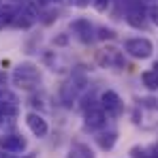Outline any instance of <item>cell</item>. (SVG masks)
Segmentation results:
<instances>
[{
  "label": "cell",
  "instance_id": "5bb4252c",
  "mask_svg": "<svg viewBox=\"0 0 158 158\" xmlns=\"http://www.w3.org/2000/svg\"><path fill=\"white\" fill-rule=\"evenodd\" d=\"M4 105H17L19 107V98H17L15 92H11L4 85H0V107H4Z\"/></svg>",
  "mask_w": 158,
  "mask_h": 158
},
{
  "label": "cell",
  "instance_id": "ba28073f",
  "mask_svg": "<svg viewBox=\"0 0 158 158\" xmlns=\"http://www.w3.org/2000/svg\"><path fill=\"white\" fill-rule=\"evenodd\" d=\"M83 126H85V131H103V128L107 126V113L101 109V107L85 109Z\"/></svg>",
  "mask_w": 158,
  "mask_h": 158
},
{
  "label": "cell",
  "instance_id": "ac0fdd59",
  "mask_svg": "<svg viewBox=\"0 0 158 158\" xmlns=\"http://www.w3.org/2000/svg\"><path fill=\"white\" fill-rule=\"evenodd\" d=\"M0 158H17V156H13V154H6V152H0Z\"/></svg>",
  "mask_w": 158,
  "mask_h": 158
},
{
  "label": "cell",
  "instance_id": "3957f363",
  "mask_svg": "<svg viewBox=\"0 0 158 158\" xmlns=\"http://www.w3.org/2000/svg\"><path fill=\"white\" fill-rule=\"evenodd\" d=\"M124 52L132 58H137V60H148L154 52V45L145 36H135V39H128L124 43Z\"/></svg>",
  "mask_w": 158,
  "mask_h": 158
},
{
  "label": "cell",
  "instance_id": "7a4b0ae2",
  "mask_svg": "<svg viewBox=\"0 0 158 158\" xmlns=\"http://www.w3.org/2000/svg\"><path fill=\"white\" fill-rule=\"evenodd\" d=\"M96 64L101 69H124L126 66V58H124V52L109 45V47H103L96 52Z\"/></svg>",
  "mask_w": 158,
  "mask_h": 158
},
{
  "label": "cell",
  "instance_id": "ffe728a7",
  "mask_svg": "<svg viewBox=\"0 0 158 158\" xmlns=\"http://www.w3.org/2000/svg\"><path fill=\"white\" fill-rule=\"evenodd\" d=\"M0 9H2V2H0Z\"/></svg>",
  "mask_w": 158,
  "mask_h": 158
},
{
  "label": "cell",
  "instance_id": "52a82bcc",
  "mask_svg": "<svg viewBox=\"0 0 158 158\" xmlns=\"http://www.w3.org/2000/svg\"><path fill=\"white\" fill-rule=\"evenodd\" d=\"M0 148H2V152L15 156V154L24 152L28 148V141L22 135H17V132H9V135H2V137H0Z\"/></svg>",
  "mask_w": 158,
  "mask_h": 158
},
{
  "label": "cell",
  "instance_id": "6da1fadb",
  "mask_svg": "<svg viewBox=\"0 0 158 158\" xmlns=\"http://www.w3.org/2000/svg\"><path fill=\"white\" fill-rule=\"evenodd\" d=\"M11 81L19 90H26V92L36 90L41 83V69L32 62H19L11 73Z\"/></svg>",
  "mask_w": 158,
  "mask_h": 158
},
{
  "label": "cell",
  "instance_id": "2e32d148",
  "mask_svg": "<svg viewBox=\"0 0 158 158\" xmlns=\"http://www.w3.org/2000/svg\"><path fill=\"white\" fill-rule=\"evenodd\" d=\"M148 17L152 19L154 26H158V2H156V4H152V6L148 9Z\"/></svg>",
  "mask_w": 158,
  "mask_h": 158
},
{
  "label": "cell",
  "instance_id": "e0dca14e",
  "mask_svg": "<svg viewBox=\"0 0 158 158\" xmlns=\"http://www.w3.org/2000/svg\"><path fill=\"white\" fill-rule=\"evenodd\" d=\"M101 41H105V39H113L115 36V32L111 30V28H98V34H96Z\"/></svg>",
  "mask_w": 158,
  "mask_h": 158
},
{
  "label": "cell",
  "instance_id": "9c48e42d",
  "mask_svg": "<svg viewBox=\"0 0 158 158\" xmlns=\"http://www.w3.org/2000/svg\"><path fill=\"white\" fill-rule=\"evenodd\" d=\"M71 30L81 43H92V39H94V26L85 17H79L75 22H71Z\"/></svg>",
  "mask_w": 158,
  "mask_h": 158
},
{
  "label": "cell",
  "instance_id": "7c38bea8",
  "mask_svg": "<svg viewBox=\"0 0 158 158\" xmlns=\"http://www.w3.org/2000/svg\"><path fill=\"white\" fill-rule=\"evenodd\" d=\"M66 158H94V152H92L90 145H85V143H75V145L71 148V152H69Z\"/></svg>",
  "mask_w": 158,
  "mask_h": 158
},
{
  "label": "cell",
  "instance_id": "5b68a950",
  "mask_svg": "<svg viewBox=\"0 0 158 158\" xmlns=\"http://www.w3.org/2000/svg\"><path fill=\"white\" fill-rule=\"evenodd\" d=\"M126 2V22L131 24L132 28H143L145 26V6L141 0H124Z\"/></svg>",
  "mask_w": 158,
  "mask_h": 158
},
{
  "label": "cell",
  "instance_id": "9a60e30c",
  "mask_svg": "<svg viewBox=\"0 0 158 158\" xmlns=\"http://www.w3.org/2000/svg\"><path fill=\"white\" fill-rule=\"evenodd\" d=\"M90 2H92V6H94L98 13L107 11V9H109V4H111V0H90Z\"/></svg>",
  "mask_w": 158,
  "mask_h": 158
},
{
  "label": "cell",
  "instance_id": "d6986e66",
  "mask_svg": "<svg viewBox=\"0 0 158 158\" xmlns=\"http://www.w3.org/2000/svg\"><path fill=\"white\" fill-rule=\"evenodd\" d=\"M0 124H2V118H0Z\"/></svg>",
  "mask_w": 158,
  "mask_h": 158
},
{
  "label": "cell",
  "instance_id": "4fadbf2b",
  "mask_svg": "<svg viewBox=\"0 0 158 158\" xmlns=\"http://www.w3.org/2000/svg\"><path fill=\"white\" fill-rule=\"evenodd\" d=\"M141 81L150 92H158V71H143Z\"/></svg>",
  "mask_w": 158,
  "mask_h": 158
},
{
  "label": "cell",
  "instance_id": "8fae6325",
  "mask_svg": "<svg viewBox=\"0 0 158 158\" xmlns=\"http://www.w3.org/2000/svg\"><path fill=\"white\" fill-rule=\"evenodd\" d=\"M115 141H118V132H115V131L101 132V135L96 137V143H98L101 150H111V148L115 145Z\"/></svg>",
  "mask_w": 158,
  "mask_h": 158
},
{
  "label": "cell",
  "instance_id": "277c9868",
  "mask_svg": "<svg viewBox=\"0 0 158 158\" xmlns=\"http://www.w3.org/2000/svg\"><path fill=\"white\" fill-rule=\"evenodd\" d=\"M36 19H39L36 4H34V2H28V4H22L19 9H15V17H13V24H11V26L28 30L30 26L36 24Z\"/></svg>",
  "mask_w": 158,
  "mask_h": 158
},
{
  "label": "cell",
  "instance_id": "8992f818",
  "mask_svg": "<svg viewBox=\"0 0 158 158\" xmlns=\"http://www.w3.org/2000/svg\"><path fill=\"white\" fill-rule=\"evenodd\" d=\"M101 109L105 111L107 115H120L122 111H124V101L120 98V94L118 92H113V90H105L103 94H101Z\"/></svg>",
  "mask_w": 158,
  "mask_h": 158
},
{
  "label": "cell",
  "instance_id": "30bf717a",
  "mask_svg": "<svg viewBox=\"0 0 158 158\" xmlns=\"http://www.w3.org/2000/svg\"><path fill=\"white\" fill-rule=\"evenodd\" d=\"M26 124H28V128H30V132H32L34 137H39V139L47 137V132H49L47 120H45L43 115L34 113V111H30V113L26 115Z\"/></svg>",
  "mask_w": 158,
  "mask_h": 158
}]
</instances>
